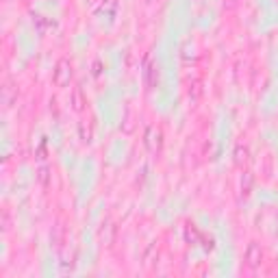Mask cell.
Wrapping results in <instances>:
<instances>
[{"mask_svg":"<svg viewBox=\"0 0 278 278\" xmlns=\"http://www.w3.org/2000/svg\"><path fill=\"white\" fill-rule=\"evenodd\" d=\"M163 144H165V135H163L161 126H157V124H150V126L146 128V133H144V146H146V150H148L150 155H161Z\"/></svg>","mask_w":278,"mask_h":278,"instance_id":"1","label":"cell"},{"mask_svg":"<svg viewBox=\"0 0 278 278\" xmlns=\"http://www.w3.org/2000/svg\"><path fill=\"white\" fill-rule=\"evenodd\" d=\"M72 79H74V70H72L70 59H59L52 70V83L57 87H67L72 83Z\"/></svg>","mask_w":278,"mask_h":278,"instance_id":"2","label":"cell"},{"mask_svg":"<svg viewBox=\"0 0 278 278\" xmlns=\"http://www.w3.org/2000/svg\"><path fill=\"white\" fill-rule=\"evenodd\" d=\"M246 265L250 269H256V267H261V263L263 259H265V252H263V248H261V243L259 241H250L248 243V248H246Z\"/></svg>","mask_w":278,"mask_h":278,"instance_id":"3","label":"cell"},{"mask_svg":"<svg viewBox=\"0 0 278 278\" xmlns=\"http://www.w3.org/2000/svg\"><path fill=\"white\" fill-rule=\"evenodd\" d=\"M115 235H117V226L111 220H104L100 224V228H98V241L102 243V246L111 248L115 243Z\"/></svg>","mask_w":278,"mask_h":278,"instance_id":"4","label":"cell"},{"mask_svg":"<svg viewBox=\"0 0 278 278\" xmlns=\"http://www.w3.org/2000/svg\"><path fill=\"white\" fill-rule=\"evenodd\" d=\"M70 104H72V109L76 111V113H83V111H85L87 98H85V94H83L81 87H74L72 89V94H70Z\"/></svg>","mask_w":278,"mask_h":278,"instance_id":"5","label":"cell"},{"mask_svg":"<svg viewBox=\"0 0 278 278\" xmlns=\"http://www.w3.org/2000/svg\"><path fill=\"white\" fill-rule=\"evenodd\" d=\"M252 189H254V176L250 172H243L241 178H239V196L246 200V198H250Z\"/></svg>","mask_w":278,"mask_h":278,"instance_id":"6","label":"cell"},{"mask_svg":"<svg viewBox=\"0 0 278 278\" xmlns=\"http://www.w3.org/2000/svg\"><path fill=\"white\" fill-rule=\"evenodd\" d=\"M144 79H146V85H148V89H155L157 83H159V65L157 63H148V65H146Z\"/></svg>","mask_w":278,"mask_h":278,"instance_id":"7","label":"cell"},{"mask_svg":"<svg viewBox=\"0 0 278 278\" xmlns=\"http://www.w3.org/2000/svg\"><path fill=\"white\" fill-rule=\"evenodd\" d=\"M233 159H235V163H237V165L248 163V161H250V148H248L246 144H235V148H233Z\"/></svg>","mask_w":278,"mask_h":278,"instance_id":"8","label":"cell"},{"mask_svg":"<svg viewBox=\"0 0 278 278\" xmlns=\"http://www.w3.org/2000/svg\"><path fill=\"white\" fill-rule=\"evenodd\" d=\"M35 176H37V183H39L41 187H48V185H50V168H48L46 163L39 165L37 172H35Z\"/></svg>","mask_w":278,"mask_h":278,"instance_id":"9","label":"cell"},{"mask_svg":"<svg viewBox=\"0 0 278 278\" xmlns=\"http://www.w3.org/2000/svg\"><path fill=\"white\" fill-rule=\"evenodd\" d=\"M157 256H159V246H157V241H152L144 252V265H152L157 261Z\"/></svg>","mask_w":278,"mask_h":278,"instance_id":"10","label":"cell"},{"mask_svg":"<svg viewBox=\"0 0 278 278\" xmlns=\"http://www.w3.org/2000/svg\"><path fill=\"white\" fill-rule=\"evenodd\" d=\"M185 239L189 241V243H198V241H202V235L198 233V228L189 224V226H185Z\"/></svg>","mask_w":278,"mask_h":278,"instance_id":"11","label":"cell"},{"mask_svg":"<svg viewBox=\"0 0 278 278\" xmlns=\"http://www.w3.org/2000/svg\"><path fill=\"white\" fill-rule=\"evenodd\" d=\"M35 159L44 163V159H46V139H41V144L37 146V150H35Z\"/></svg>","mask_w":278,"mask_h":278,"instance_id":"12","label":"cell"},{"mask_svg":"<svg viewBox=\"0 0 278 278\" xmlns=\"http://www.w3.org/2000/svg\"><path fill=\"white\" fill-rule=\"evenodd\" d=\"M61 239H63V226L57 224V226H54V233H52V241H54V246H61Z\"/></svg>","mask_w":278,"mask_h":278,"instance_id":"13","label":"cell"},{"mask_svg":"<svg viewBox=\"0 0 278 278\" xmlns=\"http://www.w3.org/2000/svg\"><path fill=\"white\" fill-rule=\"evenodd\" d=\"M133 128H135L133 117H130V115L126 113V117H124V122H122V130H124V133H133Z\"/></svg>","mask_w":278,"mask_h":278,"instance_id":"14","label":"cell"},{"mask_svg":"<svg viewBox=\"0 0 278 278\" xmlns=\"http://www.w3.org/2000/svg\"><path fill=\"white\" fill-rule=\"evenodd\" d=\"M81 139L83 142H92V128L85 126V124H81Z\"/></svg>","mask_w":278,"mask_h":278,"instance_id":"15","label":"cell"},{"mask_svg":"<svg viewBox=\"0 0 278 278\" xmlns=\"http://www.w3.org/2000/svg\"><path fill=\"white\" fill-rule=\"evenodd\" d=\"M9 228H11V218H9V213H7V211H3V231L7 233Z\"/></svg>","mask_w":278,"mask_h":278,"instance_id":"16","label":"cell"},{"mask_svg":"<svg viewBox=\"0 0 278 278\" xmlns=\"http://www.w3.org/2000/svg\"><path fill=\"white\" fill-rule=\"evenodd\" d=\"M92 74L94 76H100L102 74V61H94V63H92Z\"/></svg>","mask_w":278,"mask_h":278,"instance_id":"17","label":"cell"}]
</instances>
